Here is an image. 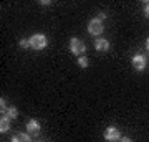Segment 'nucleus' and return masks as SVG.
<instances>
[{
  "label": "nucleus",
  "instance_id": "nucleus-18",
  "mask_svg": "<svg viewBox=\"0 0 149 142\" xmlns=\"http://www.w3.org/2000/svg\"><path fill=\"white\" fill-rule=\"evenodd\" d=\"M146 48H148V51H149V38L146 40Z\"/></svg>",
  "mask_w": 149,
  "mask_h": 142
},
{
  "label": "nucleus",
  "instance_id": "nucleus-12",
  "mask_svg": "<svg viewBox=\"0 0 149 142\" xmlns=\"http://www.w3.org/2000/svg\"><path fill=\"white\" fill-rule=\"evenodd\" d=\"M143 13L146 18H149V2H144L143 3Z\"/></svg>",
  "mask_w": 149,
  "mask_h": 142
},
{
  "label": "nucleus",
  "instance_id": "nucleus-13",
  "mask_svg": "<svg viewBox=\"0 0 149 142\" xmlns=\"http://www.w3.org/2000/svg\"><path fill=\"white\" fill-rule=\"evenodd\" d=\"M20 46L22 48H30V38H23V40H20Z\"/></svg>",
  "mask_w": 149,
  "mask_h": 142
},
{
  "label": "nucleus",
  "instance_id": "nucleus-5",
  "mask_svg": "<svg viewBox=\"0 0 149 142\" xmlns=\"http://www.w3.org/2000/svg\"><path fill=\"white\" fill-rule=\"evenodd\" d=\"M131 63H133V68L136 69V71H143V69H146V66H148V60H146L144 55H134L133 60H131Z\"/></svg>",
  "mask_w": 149,
  "mask_h": 142
},
{
  "label": "nucleus",
  "instance_id": "nucleus-8",
  "mask_svg": "<svg viewBox=\"0 0 149 142\" xmlns=\"http://www.w3.org/2000/svg\"><path fill=\"white\" fill-rule=\"evenodd\" d=\"M12 142H32L30 141V134L28 132H17L12 137Z\"/></svg>",
  "mask_w": 149,
  "mask_h": 142
},
{
  "label": "nucleus",
  "instance_id": "nucleus-11",
  "mask_svg": "<svg viewBox=\"0 0 149 142\" xmlns=\"http://www.w3.org/2000/svg\"><path fill=\"white\" fill-rule=\"evenodd\" d=\"M88 58H86V56H80V58H78V66H80V68H88Z\"/></svg>",
  "mask_w": 149,
  "mask_h": 142
},
{
  "label": "nucleus",
  "instance_id": "nucleus-15",
  "mask_svg": "<svg viewBox=\"0 0 149 142\" xmlns=\"http://www.w3.org/2000/svg\"><path fill=\"white\" fill-rule=\"evenodd\" d=\"M96 18H98V20H104V18H106V13H103V12H101V13H100V15H98V17H96Z\"/></svg>",
  "mask_w": 149,
  "mask_h": 142
},
{
  "label": "nucleus",
  "instance_id": "nucleus-17",
  "mask_svg": "<svg viewBox=\"0 0 149 142\" xmlns=\"http://www.w3.org/2000/svg\"><path fill=\"white\" fill-rule=\"evenodd\" d=\"M40 5H50V2L48 0H43V2H40Z\"/></svg>",
  "mask_w": 149,
  "mask_h": 142
},
{
  "label": "nucleus",
  "instance_id": "nucleus-6",
  "mask_svg": "<svg viewBox=\"0 0 149 142\" xmlns=\"http://www.w3.org/2000/svg\"><path fill=\"white\" fill-rule=\"evenodd\" d=\"M40 129H42V126H40V122H38L37 119H30V121L27 122L28 134H32V136H38V134H40Z\"/></svg>",
  "mask_w": 149,
  "mask_h": 142
},
{
  "label": "nucleus",
  "instance_id": "nucleus-14",
  "mask_svg": "<svg viewBox=\"0 0 149 142\" xmlns=\"http://www.w3.org/2000/svg\"><path fill=\"white\" fill-rule=\"evenodd\" d=\"M0 109H2V114H3V111H7V104H5V99L3 98L0 99Z\"/></svg>",
  "mask_w": 149,
  "mask_h": 142
},
{
  "label": "nucleus",
  "instance_id": "nucleus-9",
  "mask_svg": "<svg viewBox=\"0 0 149 142\" xmlns=\"http://www.w3.org/2000/svg\"><path fill=\"white\" fill-rule=\"evenodd\" d=\"M10 131V119L5 116H2L0 117V132L2 134H5V132Z\"/></svg>",
  "mask_w": 149,
  "mask_h": 142
},
{
  "label": "nucleus",
  "instance_id": "nucleus-16",
  "mask_svg": "<svg viewBox=\"0 0 149 142\" xmlns=\"http://www.w3.org/2000/svg\"><path fill=\"white\" fill-rule=\"evenodd\" d=\"M119 142H133V141H131L129 137H121V141H119Z\"/></svg>",
  "mask_w": 149,
  "mask_h": 142
},
{
  "label": "nucleus",
  "instance_id": "nucleus-4",
  "mask_svg": "<svg viewBox=\"0 0 149 142\" xmlns=\"http://www.w3.org/2000/svg\"><path fill=\"white\" fill-rule=\"evenodd\" d=\"M103 137L106 139L108 142H114V141H121V132H119V129L114 126H109L104 129V132H103Z\"/></svg>",
  "mask_w": 149,
  "mask_h": 142
},
{
  "label": "nucleus",
  "instance_id": "nucleus-3",
  "mask_svg": "<svg viewBox=\"0 0 149 142\" xmlns=\"http://www.w3.org/2000/svg\"><path fill=\"white\" fill-rule=\"evenodd\" d=\"M104 30V25H103L101 20H98V18H91L88 21V33L93 35V37H100Z\"/></svg>",
  "mask_w": 149,
  "mask_h": 142
},
{
  "label": "nucleus",
  "instance_id": "nucleus-10",
  "mask_svg": "<svg viewBox=\"0 0 149 142\" xmlns=\"http://www.w3.org/2000/svg\"><path fill=\"white\" fill-rule=\"evenodd\" d=\"M3 116L8 117L10 121H12V119H17V117H18V109H17L15 106H12V107H8V109L3 112Z\"/></svg>",
  "mask_w": 149,
  "mask_h": 142
},
{
  "label": "nucleus",
  "instance_id": "nucleus-19",
  "mask_svg": "<svg viewBox=\"0 0 149 142\" xmlns=\"http://www.w3.org/2000/svg\"><path fill=\"white\" fill-rule=\"evenodd\" d=\"M38 142H43V141H38Z\"/></svg>",
  "mask_w": 149,
  "mask_h": 142
},
{
  "label": "nucleus",
  "instance_id": "nucleus-2",
  "mask_svg": "<svg viewBox=\"0 0 149 142\" xmlns=\"http://www.w3.org/2000/svg\"><path fill=\"white\" fill-rule=\"evenodd\" d=\"M70 51L76 55L78 58L80 56H85V51H86V45L83 43V40L80 38H71L70 40Z\"/></svg>",
  "mask_w": 149,
  "mask_h": 142
},
{
  "label": "nucleus",
  "instance_id": "nucleus-1",
  "mask_svg": "<svg viewBox=\"0 0 149 142\" xmlns=\"http://www.w3.org/2000/svg\"><path fill=\"white\" fill-rule=\"evenodd\" d=\"M47 45H48V40H47V37H45L43 33H35V35L30 37V48L37 50V51L47 48Z\"/></svg>",
  "mask_w": 149,
  "mask_h": 142
},
{
  "label": "nucleus",
  "instance_id": "nucleus-7",
  "mask_svg": "<svg viewBox=\"0 0 149 142\" xmlns=\"http://www.w3.org/2000/svg\"><path fill=\"white\" fill-rule=\"evenodd\" d=\"M109 42H108L106 38H96L95 40V48L98 50V51H108L109 50Z\"/></svg>",
  "mask_w": 149,
  "mask_h": 142
}]
</instances>
